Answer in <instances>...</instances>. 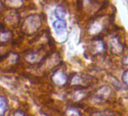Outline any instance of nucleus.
<instances>
[{
  "label": "nucleus",
  "mask_w": 128,
  "mask_h": 116,
  "mask_svg": "<svg viewBox=\"0 0 128 116\" xmlns=\"http://www.w3.org/2000/svg\"><path fill=\"white\" fill-rule=\"evenodd\" d=\"M42 26V19L38 14H32L26 18L23 24V31L26 35L35 33Z\"/></svg>",
  "instance_id": "1"
},
{
  "label": "nucleus",
  "mask_w": 128,
  "mask_h": 116,
  "mask_svg": "<svg viewBox=\"0 0 128 116\" xmlns=\"http://www.w3.org/2000/svg\"><path fill=\"white\" fill-rule=\"evenodd\" d=\"M112 94V90L109 86H102L94 93L92 97V100L96 103L104 102L110 98Z\"/></svg>",
  "instance_id": "2"
},
{
  "label": "nucleus",
  "mask_w": 128,
  "mask_h": 116,
  "mask_svg": "<svg viewBox=\"0 0 128 116\" xmlns=\"http://www.w3.org/2000/svg\"><path fill=\"white\" fill-rule=\"evenodd\" d=\"M52 80L56 84L62 86L66 84L68 81V76L62 70H58L53 74Z\"/></svg>",
  "instance_id": "3"
},
{
  "label": "nucleus",
  "mask_w": 128,
  "mask_h": 116,
  "mask_svg": "<svg viewBox=\"0 0 128 116\" xmlns=\"http://www.w3.org/2000/svg\"><path fill=\"white\" fill-rule=\"evenodd\" d=\"M108 45L111 51L115 54H119L123 50V46L116 37H113L109 40Z\"/></svg>",
  "instance_id": "4"
},
{
  "label": "nucleus",
  "mask_w": 128,
  "mask_h": 116,
  "mask_svg": "<svg viewBox=\"0 0 128 116\" xmlns=\"http://www.w3.org/2000/svg\"><path fill=\"white\" fill-rule=\"evenodd\" d=\"M53 26L56 33H61L65 31L66 29V20H56L54 22Z\"/></svg>",
  "instance_id": "5"
},
{
  "label": "nucleus",
  "mask_w": 128,
  "mask_h": 116,
  "mask_svg": "<svg viewBox=\"0 0 128 116\" xmlns=\"http://www.w3.org/2000/svg\"><path fill=\"white\" fill-rule=\"evenodd\" d=\"M8 110V100L7 99L0 95V116H5Z\"/></svg>",
  "instance_id": "6"
},
{
  "label": "nucleus",
  "mask_w": 128,
  "mask_h": 116,
  "mask_svg": "<svg viewBox=\"0 0 128 116\" xmlns=\"http://www.w3.org/2000/svg\"><path fill=\"white\" fill-rule=\"evenodd\" d=\"M41 59V55L38 52H33L26 56V60L30 63H36Z\"/></svg>",
  "instance_id": "7"
},
{
  "label": "nucleus",
  "mask_w": 128,
  "mask_h": 116,
  "mask_svg": "<svg viewBox=\"0 0 128 116\" xmlns=\"http://www.w3.org/2000/svg\"><path fill=\"white\" fill-rule=\"evenodd\" d=\"M54 13H55L56 17L58 18V20H62V18L66 16V9L62 6H56Z\"/></svg>",
  "instance_id": "8"
},
{
  "label": "nucleus",
  "mask_w": 128,
  "mask_h": 116,
  "mask_svg": "<svg viewBox=\"0 0 128 116\" xmlns=\"http://www.w3.org/2000/svg\"><path fill=\"white\" fill-rule=\"evenodd\" d=\"M90 116H116V114L111 110H100L93 112Z\"/></svg>",
  "instance_id": "9"
},
{
  "label": "nucleus",
  "mask_w": 128,
  "mask_h": 116,
  "mask_svg": "<svg viewBox=\"0 0 128 116\" xmlns=\"http://www.w3.org/2000/svg\"><path fill=\"white\" fill-rule=\"evenodd\" d=\"M85 95L84 93H83L82 90H76L74 92V94H72V99L74 100H80L84 98V96Z\"/></svg>",
  "instance_id": "10"
},
{
  "label": "nucleus",
  "mask_w": 128,
  "mask_h": 116,
  "mask_svg": "<svg viewBox=\"0 0 128 116\" xmlns=\"http://www.w3.org/2000/svg\"><path fill=\"white\" fill-rule=\"evenodd\" d=\"M122 81L126 85L128 86V69L124 72L122 75Z\"/></svg>",
  "instance_id": "11"
},
{
  "label": "nucleus",
  "mask_w": 128,
  "mask_h": 116,
  "mask_svg": "<svg viewBox=\"0 0 128 116\" xmlns=\"http://www.w3.org/2000/svg\"><path fill=\"white\" fill-rule=\"evenodd\" d=\"M67 114L68 116H80V113L77 110L72 109V108L69 109L67 111Z\"/></svg>",
  "instance_id": "12"
},
{
  "label": "nucleus",
  "mask_w": 128,
  "mask_h": 116,
  "mask_svg": "<svg viewBox=\"0 0 128 116\" xmlns=\"http://www.w3.org/2000/svg\"><path fill=\"white\" fill-rule=\"evenodd\" d=\"M3 38H4V41H8L10 38V35H8V32H2L0 33V41H3Z\"/></svg>",
  "instance_id": "13"
},
{
  "label": "nucleus",
  "mask_w": 128,
  "mask_h": 116,
  "mask_svg": "<svg viewBox=\"0 0 128 116\" xmlns=\"http://www.w3.org/2000/svg\"><path fill=\"white\" fill-rule=\"evenodd\" d=\"M13 116H26V113L24 111H22V110H18V111H16L14 113Z\"/></svg>",
  "instance_id": "14"
},
{
  "label": "nucleus",
  "mask_w": 128,
  "mask_h": 116,
  "mask_svg": "<svg viewBox=\"0 0 128 116\" xmlns=\"http://www.w3.org/2000/svg\"><path fill=\"white\" fill-rule=\"evenodd\" d=\"M124 63H125V64L128 65V56L124 59Z\"/></svg>",
  "instance_id": "15"
}]
</instances>
